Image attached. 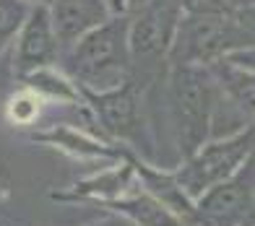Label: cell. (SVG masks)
<instances>
[{
    "mask_svg": "<svg viewBox=\"0 0 255 226\" xmlns=\"http://www.w3.org/2000/svg\"><path fill=\"white\" fill-rule=\"evenodd\" d=\"M130 13H112L104 24L84 34L71 44L63 58L60 71L81 91H110L133 78L130 68Z\"/></svg>",
    "mask_w": 255,
    "mask_h": 226,
    "instance_id": "obj_1",
    "label": "cell"
},
{
    "mask_svg": "<svg viewBox=\"0 0 255 226\" xmlns=\"http://www.w3.org/2000/svg\"><path fill=\"white\" fill-rule=\"evenodd\" d=\"M164 86L172 133L180 159L185 161L211 138L222 88L208 65H169Z\"/></svg>",
    "mask_w": 255,
    "mask_h": 226,
    "instance_id": "obj_2",
    "label": "cell"
},
{
    "mask_svg": "<svg viewBox=\"0 0 255 226\" xmlns=\"http://www.w3.org/2000/svg\"><path fill=\"white\" fill-rule=\"evenodd\" d=\"M130 13V68L133 81L146 88L164 83L169 71V50L182 18L180 0H143L138 8H128Z\"/></svg>",
    "mask_w": 255,
    "mask_h": 226,
    "instance_id": "obj_3",
    "label": "cell"
},
{
    "mask_svg": "<svg viewBox=\"0 0 255 226\" xmlns=\"http://www.w3.org/2000/svg\"><path fill=\"white\" fill-rule=\"evenodd\" d=\"M248 47H255V31L240 10L203 16L182 13L169 50V65H211Z\"/></svg>",
    "mask_w": 255,
    "mask_h": 226,
    "instance_id": "obj_4",
    "label": "cell"
},
{
    "mask_svg": "<svg viewBox=\"0 0 255 226\" xmlns=\"http://www.w3.org/2000/svg\"><path fill=\"white\" fill-rule=\"evenodd\" d=\"M255 153V125H245L229 138L208 141L190 159H185L180 169H175V179L188 193L190 200H198L219 182L235 177L248 159Z\"/></svg>",
    "mask_w": 255,
    "mask_h": 226,
    "instance_id": "obj_5",
    "label": "cell"
},
{
    "mask_svg": "<svg viewBox=\"0 0 255 226\" xmlns=\"http://www.w3.org/2000/svg\"><path fill=\"white\" fill-rule=\"evenodd\" d=\"M81 91V88H78ZM143 86L133 78L110 91H81L86 107L91 109L102 135L118 138L143 153Z\"/></svg>",
    "mask_w": 255,
    "mask_h": 226,
    "instance_id": "obj_6",
    "label": "cell"
},
{
    "mask_svg": "<svg viewBox=\"0 0 255 226\" xmlns=\"http://www.w3.org/2000/svg\"><path fill=\"white\" fill-rule=\"evenodd\" d=\"M248 221H255V153L235 177L195 200L185 226H242Z\"/></svg>",
    "mask_w": 255,
    "mask_h": 226,
    "instance_id": "obj_7",
    "label": "cell"
},
{
    "mask_svg": "<svg viewBox=\"0 0 255 226\" xmlns=\"http://www.w3.org/2000/svg\"><path fill=\"white\" fill-rule=\"evenodd\" d=\"M60 58L63 47L55 34L47 5H31L24 26L16 37V58H13L16 78L21 81V78L42 71V68H57Z\"/></svg>",
    "mask_w": 255,
    "mask_h": 226,
    "instance_id": "obj_8",
    "label": "cell"
},
{
    "mask_svg": "<svg viewBox=\"0 0 255 226\" xmlns=\"http://www.w3.org/2000/svg\"><path fill=\"white\" fill-rule=\"evenodd\" d=\"M130 153H128V161H123L118 166L102 169L94 177L78 179L76 185L65 187V190H52L50 198L57 203H91V206H104L110 200L125 198L128 193L135 190V179H138L135 166L130 161Z\"/></svg>",
    "mask_w": 255,
    "mask_h": 226,
    "instance_id": "obj_9",
    "label": "cell"
},
{
    "mask_svg": "<svg viewBox=\"0 0 255 226\" xmlns=\"http://www.w3.org/2000/svg\"><path fill=\"white\" fill-rule=\"evenodd\" d=\"M47 10L63 52L112 16L110 0H52Z\"/></svg>",
    "mask_w": 255,
    "mask_h": 226,
    "instance_id": "obj_10",
    "label": "cell"
},
{
    "mask_svg": "<svg viewBox=\"0 0 255 226\" xmlns=\"http://www.w3.org/2000/svg\"><path fill=\"white\" fill-rule=\"evenodd\" d=\"M29 138L34 143L52 146V149L63 151L68 156H76V159H84V161L102 159V161L123 164V161H128V153H130V149H118V146L97 141L86 133V128H73V125H52V130L31 133Z\"/></svg>",
    "mask_w": 255,
    "mask_h": 226,
    "instance_id": "obj_11",
    "label": "cell"
},
{
    "mask_svg": "<svg viewBox=\"0 0 255 226\" xmlns=\"http://www.w3.org/2000/svg\"><path fill=\"white\" fill-rule=\"evenodd\" d=\"M208 68L216 75L224 99L248 120V125H255V71L240 68L227 58L211 63Z\"/></svg>",
    "mask_w": 255,
    "mask_h": 226,
    "instance_id": "obj_12",
    "label": "cell"
},
{
    "mask_svg": "<svg viewBox=\"0 0 255 226\" xmlns=\"http://www.w3.org/2000/svg\"><path fill=\"white\" fill-rule=\"evenodd\" d=\"M99 208H107L110 213H118V216L133 221L135 226H182V221L172 213L167 206L148 195L146 190H133L125 198L110 200Z\"/></svg>",
    "mask_w": 255,
    "mask_h": 226,
    "instance_id": "obj_13",
    "label": "cell"
},
{
    "mask_svg": "<svg viewBox=\"0 0 255 226\" xmlns=\"http://www.w3.org/2000/svg\"><path fill=\"white\" fill-rule=\"evenodd\" d=\"M31 5L26 0H0V52L18 37Z\"/></svg>",
    "mask_w": 255,
    "mask_h": 226,
    "instance_id": "obj_14",
    "label": "cell"
},
{
    "mask_svg": "<svg viewBox=\"0 0 255 226\" xmlns=\"http://www.w3.org/2000/svg\"><path fill=\"white\" fill-rule=\"evenodd\" d=\"M39 109H42V99L39 94H34L31 88L24 86V91L16 94L8 101V117L16 125H34L39 120Z\"/></svg>",
    "mask_w": 255,
    "mask_h": 226,
    "instance_id": "obj_15",
    "label": "cell"
},
{
    "mask_svg": "<svg viewBox=\"0 0 255 226\" xmlns=\"http://www.w3.org/2000/svg\"><path fill=\"white\" fill-rule=\"evenodd\" d=\"M229 63H235L240 68H248V71H255V47H248V50H240V52H232Z\"/></svg>",
    "mask_w": 255,
    "mask_h": 226,
    "instance_id": "obj_16",
    "label": "cell"
},
{
    "mask_svg": "<svg viewBox=\"0 0 255 226\" xmlns=\"http://www.w3.org/2000/svg\"><path fill=\"white\" fill-rule=\"evenodd\" d=\"M89 226H135V224L128 221V219H123V216H118V213H110L107 219H102V221H97V224H89Z\"/></svg>",
    "mask_w": 255,
    "mask_h": 226,
    "instance_id": "obj_17",
    "label": "cell"
},
{
    "mask_svg": "<svg viewBox=\"0 0 255 226\" xmlns=\"http://www.w3.org/2000/svg\"><path fill=\"white\" fill-rule=\"evenodd\" d=\"M232 10H253L255 8V0H227Z\"/></svg>",
    "mask_w": 255,
    "mask_h": 226,
    "instance_id": "obj_18",
    "label": "cell"
},
{
    "mask_svg": "<svg viewBox=\"0 0 255 226\" xmlns=\"http://www.w3.org/2000/svg\"><path fill=\"white\" fill-rule=\"evenodd\" d=\"M110 8H112V13H125L130 8V0H110Z\"/></svg>",
    "mask_w": 255,
    "mask_h": 226,
    "instance_id": "obj_19",
    "label": "cell"
},
{
    "mask_svg": "<svg viewBox=\"0 0 255 226\" xmlns=\"http://www.w3.org/2000/svg\"><path fill=\"white\" fill-rule=\"evenodd\" d=\"M26 3H29V5H50L52 0H26Z\"/></svg>",
    "mask_w": 255,
    "mask_h": 226,
    "instance_id": "obj_20",
    "label": "cell"
},
{
    "mask_svg": "<svg viewBox=\"0 0 255 226\" xmlns=\"http://www.w3.org/2000/svg\"><path fill=\"white\" fill-rule=\"evenodd\" d=\"M5 198V190H0V200H3Z\"/></svg>",
    "mask_w": 255,
    "mask_h": 226,
    "instance_id": "obj_21",
    "label": "cell"
}]
</instances>
